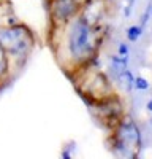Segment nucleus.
I'll list each match as a JSON object with an SVG mask.
<instances>
[{
	"instance_id": "1",
	"label": "nucleus",
	"mask_w": 152,
	"mask_h": 159,
	"mask_svg": "<svg viewBox=\"0 0 152 159\" xmlns=\"http://www.w3.org/2000/svg\"><path fill=\"white\" fill-rule=\"evenodd\" d=\"M60 27L63 29V52L67 61L76 69L87 65L98 51V38L94 24L79 13Z\"/></svg>"
},
{
	"instance_id": "2",
	"label": "nucleus",
	"mask_w": 152,
	"mask_h": 159,
	"mask_svg": "<svg viewBox=\"0 0 152 159\" xmlns=\"http://www.w3.org/2000/svg\"><path fill=\"white\" fill-rule=\"evenodd\" d=\"M111 150L119 156H136L141 148V130L132 118H124L116 123L111 135Z\"/></svg>"
},
{
	"instance_id": "3",
	"label": "nucleus",
	"mask_w": 152,
	"mask_h": 159,
	"mask_svg": "<svg viewBox=\"0 0 152 159\" xmlns=\"http://www.w3.org/2000/svg\"><path fill=\"white\" fill-rule=\"evenodd\" d=\"M0 46L8 56H27L35 46V37L25 24L0 25Z\"/></svg>"
},
{
	"instance_id": "4",
	"label": "nucleus",
	"mask_w": 152,
	"mask_h": 159,
	"mask_svg": "<svg viewBox=\"0 0 152 159\" xmlns=\"http://www.w3.org/2000/svg\"><path fill=\"white\" fill-rule=\"evenodd\" d=\"M51 5V21L56 25H63L79 15L82 10V3L78 0H49Z\"/></svg>"
},
{
	"instance_id": "5",
	"label": "nucleus",
	"mask_w": 152,
	"mask_h": 159,
	"mask_svg": "<svg viewBox=\"0 0 152 159\" xmlns=\"http://www.w3.org/2000/svg\"><path fill=\"white\" fill-rule=\"evenodd\" d=\"M117 80H119V83L122 84V88L127 91V92H130L133 89V83H135V76L132 73V70L129 69H124L119 75H117Z\"/></svg>"
},
{
	"instance_id": "6",
	"label": "nucleus",
	"mask_w": 152,
	"mask_h": 159,
	"mask_svg": "<svg viewBox=\"0 0 152 159\" xmlns=\"http://www.w3.org/2000/svg\"><path fill=\"white\" fill-rule=\"evenodd\" d=\"M109 62L112 65V70H116V78H117V75L124 69H127V65H129V56H120V54L111 56L109 57Z\"/></svg>"
},
{
	"instance_id": "7",
	"label": "nucleus",
	"mask_w": 152,
	"mask_h": 159,
	"mask_svg": "<svg viewBox=\"0 0 152 159\" xmlns=\"http://www.w3.org/2000/svg\"><path fill=\"white\" fill-rule=\"evenodd\" d=\"M143 25H129V27L125 29V38L129 43H136L139 38L143 37Z\"/></svg>"
},
{
	"instance_id": "8",
	"label": "nucleus",
	"mask_w": 152,
	"mask_h": 159,
	"mask_svg": "<svg viewBox=\"0 0 152 159\" xmlns=\"http://www.w3.org/2000/svg\"><path fill=\"white\" fill-rule=\"evenodd\" d=\"M10 70V59H8V52L0 46V80L8 75Z\"/></svg>"
},
{
	"instance_id": "9",
	"label": "nucleus",
	"mask_w": 152,
	"mask_h": 159,
	"mask_svg": "<svg viewBox=\"0 0 152 159\" xmlns=\"http://www.w3.org/2000/svg\"><path fill=\"white\" fill-rule=\"evenodd\" d=\"M133 88L136 91H147L150 88V83H149V80L144 78V76H135V83H133Z\"/></svg>"
},
{
	"instance_id": "10",
	"label": "nucleus",
	"mask_w": 152,
	"mask_h": 159,
	"mask_svg": "<svg viewBox=\"0 0 152 159\" xmlns=\"http://www.w3.org/2000/svg\"><path fill=\"white\" fill-rule=\"evenodd\" d=\"M117 54H120V56H129L130 54V46L127 45V42H120L117 45Z\"/></svg>"
},
{
	"instance_id": "11",
	"label": "nucleus",
	"mask_w": 152,
	"mask_h": 159,
	"mask_svg": "<svg viewBox=\"0 0 152 159\" xmlns=\"http://www.w3.org/2000/svg\"><path fill=\"white\" fill-rule=\"evenodd\" d=\"M133 3H135V0H127V8H125V11H124L125 18H129V16H130L132 8H133Z\"/></svg>"
},
{
	"instance_id": "12",
	"label": "nucleus",
	"mask_w": 152,
	"mask_h": 159,
	"mask_svg": "<svg viewBox=\"0 0 152 159\" xmlns=\"http://www.w3.org/2000/svg\"><path fill=\"white\" fill-rule=\"evenodd\" d=\"M146 110H147L149 113H152V99L147 100V103H146Z\"/></svg>"
},
{
	"instance_id": "13",
	"label": "nucleus",
	"mask_w": 152,
	"mask_h": 159,
	"mask_svg": "<svg viewBox=\"0 0 152 159\" xmlns=\"http://www.w3.org/2000/svg\"><path fill=\"white\" fill-rule=\"evenodd\" d=\"M150 16H152V5H150Z\"/></svg>"
},
{
	"instance_id": "14",
	"label": "nucleus",
	"mask_w": 152,
	"mask_h": 159,
	"mask_svg": "<svg viewBox=\"0 0 152 159\" xmlns=\"http://www.w3.org/2000/svg\"><path fill=\"white\" fill-rule=\"evenodd\" d=\"M150 124H152V119H150Z\"/></svg>"
}]
</instances>
